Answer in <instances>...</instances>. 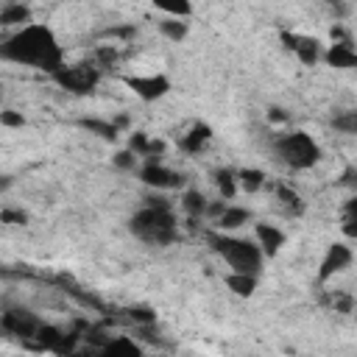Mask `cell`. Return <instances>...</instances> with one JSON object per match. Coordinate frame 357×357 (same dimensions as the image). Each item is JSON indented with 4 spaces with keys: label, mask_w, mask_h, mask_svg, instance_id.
Masks as SVG:
<instances>
[{
    "label": "cell",
    "mask_w": 357,
    "mask_h": 357,
    "mask_svg": "<svg viewBox=\"0 0 357 357\" xmlns=\"http://www.w3.org/2000/svg\"><path fill=\"white\" fill-rule=\"evenodd\" d=\"M3 59L25 67H36L45 73H56L64 64V53L53 36L50 28L45 25H22L14 36H8L0 47Z\"/></svg>",
    "instance_id": "cell-1"
},
{
    "label": "cell",
    "mask_w": 357,
    "mask_h": 357,
    "mask_svg": "<svg viewBox=\"0 0 357 357\" xmlns=\"http://www.w3.org/2000/svg\"><path fill=\"white\" fill-rule=\"evenodd\" d=\"M131 231L151 245H170L178 237L176 215L165 198H148V204L131 218Z\"/></svg>",
    "instance_id": "cell-2"
},
{
    "label": "cell",
    "mask_w": 357,
    "mask_h": 357,
    "mask_svg": "<svg viewBox=\"0 0 357 357\" xmlns=\"http://www.w3.org/2000/svg\"><path fill=\"white\" fill-rule=\"evenodd\" d=\"M209 245L215 254H220L226 259V265L237 273H259L262 268V248L248 243V240H240V237H229V234H218V231H209L206 234Z\"/></svg>",
    "instance_id": "cell-3"
},
{
    "label": "cell",
    "mask_w": 357,
    "mask_h": 357,
    "mask_svg": "<svg viewBox=\"0 0 357 357\" xmlns=\"http://www.w3.org/2000/svg\"><path fill=\"white\" fill-rule=\"evenodd\" d=\"M273 151H276V156H279L287 167H293V170H307V167H312V165L318 162V156H321L318 142H315L310 134H304V131H290V134L279 137V139L273 142Z\"/></svg>",
    "instance_id": "cell-4"
},
{
    "label": "cell",
    "mask_w": 357,
    "mask_h": 357,
    "mask_svg": "<svg viewBox=\"0 0 357 357\" xmlns=\"http://www.w3.org/2000/svg\"><path fill=\"white\" fill-rule=\"evenodd\" d=\"M53 75V81L61 86V89H67V92H75V95H89L95 86H98V81H100V70H98V64H89V61H84V64H61L56 73H50Z\"/></svg>",
    "instance_id": "cell-5"
},
{
    "label": "cell",
    "mask_w": 357,
    "mask_h": 357,
    "mask_svg": "<svg viewBox=\"0 0 357 357\" xmlns=\"http://www.w3.org/2000/svg\"><path fill=\"white\" fill-rule=\"evenodd\" d=\"M139 178H142L148 187H156V190H170V187H178V184L184 181V176H181V173L167 170V167H165V165H159L156 159H148V162L142 165Z\"/></svg>",
    "instance_id": "cell-6"
},
{
    "label": "cell",
    "mask_w": 357,
    "mask_h": 357,
    "mask_svg": "<svg viewBox=\"0 0 357 357\" xmlns=\"http://www.w3.org/2000/svg\"><path fill=\"white\" fill-rule=\"evenodd\" d=\"M126 86L134 89V95H139L142 100H156L170 89V81L165 75H128Z\"/></svg>",
    "instance_id": "cell-7"
},
{
    "label": "cell",
    "mask_w": 357,
    "mask_h": 357,
    "mask_svg": "<svg viewBox=\"0 0 357 357\" xmlns=\"http://www.w3.org/2000/svg\"><path fill=\"white\" fill-rule=\"evenodd\" d=\"M39 326H42V324H39V321H36L31 312H25V310H8V312L3 315V329H6L8 335L22 337V340L36 337Z\"/></svg>",
    "instance_id": "cell-8"
},
{
    "label": "cell",
    "mask_w": 357,
    "mask_h": 357,
    "mask_svg": "<svg viewBox=\"0 0 357 357\" xmlns=\"http://www.w3.org/2000/svg\"><path fill=\"white\" fill-rule=\"evenodd\" d=\"M282 39H284L287 50H293V53L301 59V64H315V61H318V56H321V45H318V39H315V36L282 33Z\"/></svg>",
    "instance_id": "cell-9"
},
{
    "label": "cell",
    "mask_w": 357,
    "mask_h": 357,
    "mask_svg": "<svg viewBox=\"0 0 357 357\" xmlns=\"http://www.w3.org/2000/svg\"><path fill=\"white\" fill-rule=\"evenodd\" d=\"M349 262H351V251H349V245H343V243H335V245H329L326 257L321 259V271H318V279H321V282H326L329 276L340 273V271H343Z\"/></svg>",
    "instance_id": "cell-10"
},
{
    "label": "cell",
    "mask_w": 357,
    "mask_h": 357,
    "mask_svg": "<svg viewBox=\"0 0 357 357\" xmlns=\"http://www.w3.org/2000/svg\"><path fill=\"white\" fill-rule=\"evenodd\" d=\"M326 61L337 70H349V67H357V53L349 47V42H335L326 50Z\"/></svg>",
    "instance_id": "cell-11"
},
{
    "label": "cell",
    "mask_w": 357,
    "mask_h": 357,
    "mask_svg": "<svg viewBox=\"0 0 357 357\" xmlns=\"http://www.w3.org/2000/svg\"><path fill=\"white\" fill-rule=\"evenodd\" d=\"M257 240H259V248L271 257V254H276L282 245H284V234L276 229V226H268V223H259L257 226Z\"/></svg>",
    "instance_id": "cell-12"
},
{
    "label": "cell",
    "mask_w": 357,
    "mask_h": 357,
    "mask_svg": "<svg viewBox=\"0 0 357 357\" xmlns=\"http://www.w3.org/2000/svg\"><path fill=\"white\" fill-rule=\"evenodd\" d=\"M209 137H212L209 126H204V123H195V126H192V131H190L187 137H181L178 148H181V151H187V153H198V151L206 145V139H209Z\"/></svg>",
    "instance_id": "cell-13"
},
{
    "label": "cell",
    "mask_w": 357,
    "mask_h": 357,
    "mask_svg": "<svg viewBox=\"0 0 357 357\" xmlns=\"http://www.w3.org/2000/svg\"><path fill=\"white\" fill-rule=\"evenodd\" d=\"M131 151L137 156H145V159H159V153L165 151V145L159 139H148L142 131H137V134H131Z\"/></svg>",
    "instance_id": "cell-14"
},
{
    "label": "cell",
    "mask_w": 357,
    "mask_h": 357,
    "mask_svg": "<svg viewBox=\"0 0 357 357\" xmlns=\"http://www.w3.org/2000/svg\"><path fill=\"white\" fill-rule=\"evenodd\" d=\"M226 284H229V290L237 293V296H251V293L257 290V276H254V273H237V271H231V273L226 276Z\"/></svg>",
    "instance_id": "cell-15"
},
{
    "label": "cell",
    "mask_w": 357,
    "mask_h": 357,
    "mask_svg": "<svg viewBox=\"0 0 357 357\" xmlns=\"http://www.w3.org/2000/svg\"><path fill=\"white\" fill-rule=\"evenodd\" d=\"M248 218H251L248 209H243V206H226V209L218 215V226H220V229H237V226H243Z\"/></svg>",
    "instance_id": "cell-16"
},
{
    "label": "cell",
    "mask_w": 357,
    "mask_h": 357,
    "mask_svg": "<svg viewBox=\"0 0 357 357\" xmlns=\"http://www.w3.org/2000/svg\"><path fill=\"white\" fill-rule=\"evenodd\" d=\"M276 198H279V204L284 206V212H290V215H301V212H304V204H301L298 192L290 190L287 184H279V187H276Z\"/></svg>",
    "instance_id": "cell-17"
},
{
    "label": "cell",
    "mask_w": 357,
    "mask_h": 357,
    "mask_svg": "<svg viewBox=\"0 0 357 357\" xmlns=\"http://www.w3.org/2000/svg\"><path fill=\"white\" fill-rule=\"evenodd\" d=\"M156 8H162L170 17H190L192 14V3L190 0H151Z\"/></svg>",
    "instance_id": "cell-18"
},
{
    "label": "cell",
    "mask_w": 357,
    "mask_h": 357,
    "mask_svg": "<svg viewBox=\"0 0 357 357\" xmlns=\"http://www.w3.org/2000/svg\"><path fill=\"white\" fill-rule=\"evenodd\" d=\"M100 351H106V354H139V346L134 343V340H128V337H117V340H112L109 337V343L100 349Z\"/></svg>",
    "instance_id": "cell-19"
},
{
    "label": "cell",
    "mask_w": 357,
    "mask_h": 357,
    "mask_svg": "<svg viewBox=\"0 0 357 357\" xmlns=\"http://www.w3.org/2000/svg\"><path fill=\"white\" fill-rule=\"evenodd\" d=\"M31 20V11L25 8V6H8V8H3V14H0V22L3 25H22V22H28Z\"/></svg>",
    "instance_id": "cell-20"
},
{
    "label": "cell",
    "mask_w": 357,
    "mask_h": 357,
    "mask_svg": "<svg viewBox=\"0 0 357 357\" xmlns=\"http://www.w3.org/2000/svg\"><path fill=\"white\" fill-rule=\"evenodd\" d=\"M81 126H84L86 131L103 137V139H114V137H117V126H114V123H103V120H81Z\"/></svg>",
    "instance_id": "cell-21"
},
{
    "label": "cell",
    "mask_w": 357,
    "mask_h": 357,
    "mask_svg": "<svg viewBox=\"0 0 357 357\" xmlns=\"http://www.w3.org/2000/svg\"><path fill=\"white\" fill-rule=\"evenodd\" d=\"M181 206L195 218V215H201V212H206V198L201 195V192H195V190H190V192H184V198H181Z\"/></svg>",
    "instance_id": "cell-22"
},
{
    "label": "cell",
    "mask_w": 357,
    "mask_h": 357,
    "mask_svg": "<svg viewBox=\"0 0 357 357\" xmlns=\"http://www.w3.org/2000/svg\"><path fill=\"white\" fill-rule=\"evenodd\" d=\"M332 126H335L337 131H343V134H357V109L340 112V114L332 120Z\"/></svg>",
    "instance_id": "cell-23"
},
{
    "label": "cell",
    "mask_w": 357,
    "mask_h": 357,
    "mask_svg": "<svg viewBox=\"0 0 357 357\" xmlns=\"http://www.w3.org/2000/svg\"><path fill=\"white\" fill-rule=\"evenodd\" d=\"M343 231L349 234V237H357V195L346 204V209H343Z\"/></svg>",
    "instance_id": "cell-24"
},
{
    "label": "cell",
    "mask_w": 357,
    "mask_h": 357,
    "mask_svg": "<svg viewBox=\"0 0 357 357\" xmlns=\"http://www.w3.org/2000/svg\"><path fill=\"white\" fill-rule=\"evenodd\" d=\"M159 28H162V33H165L167 39H173V42H178V39L187 36V22H178V20H165V22H159Z\"/></svg>",
    "instance_id": "cell-25"
},
{
    "label": "cell",
    "mask_w": 357,
    "mask_h": 357,
    "mask_svg": "<svg viewBox=\"0 0 357 357\" xmlns=\"http://www.w3.org/2000/svg\"><path fill=\"white\" fill-rule=\"evenodd\" d=\"M240 184L245 192H257L265 184V176L259 170H240Z\"/></svg>",
    "instance_id": "cell-26"
},
{
    "label": "cell",
    "mask_w": 357,
    "mask_h": 357,
    "mask_svg": "<svg viewBox=\"0 0 357 357\" xmlns=\"http://www.w3.org/2000/svg\"><path fill=\"white\" fill-rule=\"evenodd\" d=\"M215 184L220 187L223 198H231V195H234V176H231L229 170H218V173H215Z\"/></svg>",
    "instance_id": "cell-27"
},
{
    "label": "cell",
    "mask_w": 357,
    "mask_h": 357,
    "mask_svg": "<svg viewBox=\"0 0 357 357\" xmlns=\"http://www.w3.org/2000/svg\"><path fill=\"white\" fill-rule=\"evenodd\" d=\"M95 61L103 64V67H112V64L117 61V50H114L112 45H103V47L95 50Z\"/></svg>",
    "instance_id": "cell-28"
},
{
    "label": "cell",
    "mask_w": 357,
    "mask_h": 357,
    "mask_svg": "<svg viewBox=\"0 0 357 357\" xmlns=\"http://www.w3.org/2000/svg\"><path fill=\"white\" fill-rule=\"evenodd\" d=\"M114 165L123 167V170H131V167L137 165V153H134V151H120V153L114 156Z\"/></svg>",
    "instance_id": "cell-29"
},
{
    "label": "cell",
    "mask_w": 357,
    "mask_h": 357,
    "mask_svg": "<svg viewBox=\"0 0 357 357\" xmlns=\"http://www.w3.org/2000/svg\"><path fill=\"white\" fill-rule=\"evenodd\" d=\"M329 304H332L337 312H349V310H351V298H349V296H343V293L329 296Z\"/></svg>",
    "instance_id": "cell-30"
},
{
    "label": "cell",
    "mask_w": 357,
    "mask_h": 357,
    "mask_svg": "<svg viewBox=\"0 0 357 357\" xmlns=\"http://www.w3.org/2000/svg\"><path fill=\"white\" fill-rule=\"evenodd\" d=\"M0 120L3 126H22V114H14V112H3Z\"/></svg>",
    "instance_id": "cell-31"
},
{
    "label": "cell",
    "mask_w": 357,
    "mask_h": 357,
    "mask_svg": "<svg viewBox=\"0 0 357 357\" xmlns=\"http://www.w3.org/2000/svg\"><path fill=\"white\" fill-rule=\"evenodd\" d=\"M3 220H6V223H11V220L25 223V215H22V212H11V209H6V212H3Z\"/></svg>",
    "instance_id": "cell-32"
},
{
    "label": "cell",
    "mask_w": 357,
    "mask_h": 357,
    "mask_svg": "<svg viewBox=\"0 0 357 357\" xmlns=\"http://www.w3.org/2000/svg\"><path fill=\"white\" fill-rule=\"evenodd\" d=\"M271 117H273V120H284V114H282V109H271Z\"/></svg>",
    "instance_id": "cell-33"
}]
</instances>
